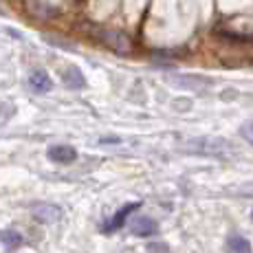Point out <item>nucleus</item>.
I'll use <instances>...</instances> for the list:
<instances>
[{"instance_id": "39448f33", "label": "nucleus", "mask_w": 253, "mask_h": 253, "mask_svg": "<svg viewBox=\"0 0 253 253\" xmlns=\"http://www.w3.org/2000/svg\"><path fill=\"white\" fill-rule=\"evenodd\" d=\"M48 159H51L53 163L69 165L77 159V152L71 145H53V148H48Z\"/></svg>"}, {"instance_id": "0eeeda50", "label": "nucleus", "mask_w": 253, "mask_h": 253, "mask_svg": "<svg viewBox=\"0 0 253 253\" xmlns=\"http://www.w3.org/2000/svg\"><path fill=\"white\" fill-rule=\"evenodd\" d=\"M130 229H132L134 236L145 238V236H154V233H157V229H159V225H157V220H152V218L139 216V218H134V220H132Z\"/></svg>"}, {"instance_id": "20e7f679", "label": "nucleus", "mask_w": 253, "mask_h": 253, "mask_svg": "<svg viewBox=\"0 0 253 253\" xmlns=\"http://www.w3.org/2000/svg\"><path fill=\"white\" fill-rule=\"evenodd\" d=\"M139 207H141V203H128V205H124V207H121L119 211H117L115 216L104 225V231H106V233H113V231H117V229H121V227L126 225V218H128L130 213H132L134 209H139Z\"/></svg>"}, {"instance_id": "f8f14e48", "label": "nucleus", "mask_w": 253, "mask_h": 253, "mask_svg": "<svg viewBox=\"0 0 253 253\" xmlns=\"http://www.w3.org/2000/svg\"><path fill=\"white\" fill-rule=\"evenodd\" d=\"M148 253H169V247L165 242H150Z\"/></svg>"}, {"instance_id": "f257e3e1", "label": "nucleus", "mask_w": 253, "mask_h": 253, "mask_svg": "<svg viewBox=\"0 0 253 253\" xmlns=\"http://www.w3.org/2000/svg\"><path fill=\"white\" fill-rule=\"evenodd\" d=\"M187 148L192 152L207 154V157H216V159H229L233 154V145L229 141L218 139V137H203L196 141H189Z\"/></svg>"}, {"instance_id": "1a4fd4ad", "label": "nucleus", "mask_w": 253, "mask_h": 253, "mask_svg": "<svg viewBox=\"0 0 253 253\" xmlns=\"http://www.w3.org/2000/svg\"><path fill=\"white\" fill-rule=\"evenodd\" d=\"M225 251H227V253H253L251 242L247 240L245 236H231L229 240H227Z\"/></svg>"}, {"instance_id": "423d86ee", "label": "nucleus", "mask_w": 253, "mask_h": 253, "mask_svg": "<svg viewBox=\"0 0 253 253\" xmlns=\"http://www.w3.org/2000/svg\"><path fill=\"white\" fill-rule=\"evenodd\" d=\"M60 75H62V82H64L69 88L73 90H80V88H84L86 86V77H84V73H82L77 66H66L64 71H60Z\"/></svg>"}, {"instance_id": "9d476101", "label": "nucleus", "mask_w": 253, "mask_h": 253, "mask_svg": "<svg viewBox=\"0 0 253 253\" xmlns=\"http://www.w3.org/2000/svg\"><path fill=\"white\" fill-rule=\"evenodd\" d=\"M0 242H2L4 247H11V249H16V247L22 245V236L16 229H4V231H0Z\"/></svg>"}, {"instance_id": "f03ea898", "label": "nucleus", "mask_w": 253, "mask_h": 253, "mask_svg": "<svg viewBox=\"0 0 253 253\" xmlns=\"http://www.w3.org/2000/svg\"><path fill=\"white\" fill-rule=\"evenodd\" d=\"M31 216L42 225H53L62 218V209L57 205H51V203H36V205H31Z\"/></svg>"}, {"instance_id": "7ed1b4c3", "label": "nucleus", "mask_w": 253, "mask_h": 253, "mask_svg": "<svg viewBox=\"0 0 253 253\" xmlns=\"http://www.w3.org/2000/svg\"><path fill=\"white\" fill-rule=\"evenodd\" d=\"M99 36H101V40H104V44H108L115 53L126 55V53H130V48H132L130 38L126 36V33H121V31H101Z\"/></svg>"}, {"instance_id": "9b49d317", "label": "nucleus", "mask_w": 253, "mask_h": 253, "mask_svg": "<svg viewBox=\"0 0 253 253\" xmlns=\"http://www.w3.org/2000/svg\"><path fill=\"white\" fill-rule=\"evenodd\" d=\"M240 134L245 137V141H249L253 145V121H247V124L240 126Z\"/></svg>"}, {"instance_id": "6e6552de", "label": "nucleus", "mask_w": 253, "mask_h": 253, "mask_svg": "<svg viewBox=\"0 0 253 253\" xmlns=\"http://www.w3.org/2000/svg\"><path fill=\"white\" fill-rule=\"evenodd\" d=\"M29 86H31L33 92H48L53 88V82L44 71H33L29 75Z\"/></svg>"}]
</instances>
